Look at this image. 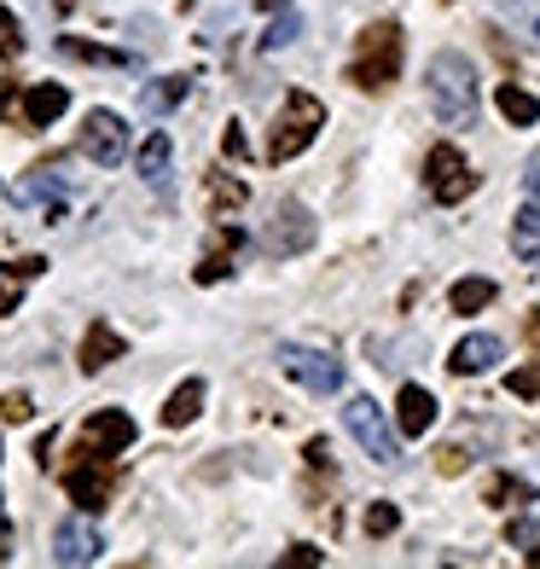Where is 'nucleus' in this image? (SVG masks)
Listing matches in <instances>:
<instances>
[{"mask_svg":"<svg viewBox=\"0 0 540 569\" xmlns=\"http://www.w3.org/2000/svg\"><path fill=\"white\" fill-rule=\"evenodd\" d=\"M424 187L436 203H459V198H471L477 192V174L466 163V151L459 146H430V158H424Z\"/></svg>","mask_w":540,"mask_h":569,"instance_id":"0eeeda50","label":"nucleus"},{"mask_svg":"<svg viewBox=\"0 0 540 569\" xmlns=\"http://www.w3.org/2000/svg\"><path fill=\"white\" fill-rule=\"evenodd\" d=\"M286 563H291V569H314V563H320V552H314V547H291V552H286Z\"/></svg>","mask_w":540,"mask_h":569,"instance_id":"c9c22d12","label":"nucleus"},{"mask_svg":"<svg viewBox=\"0 0 540 569\" xmlns=\"http://www.w3.org/2000/svg\"><path fill=\"white\" fill-rule=\"evenodd\" d=\"M122 338H117V331L106 326V320H93L88 326V338H82V372H106L111 367V360H122Z\"/></svg>","mask_w":540,"mask_h":569,"instance_id":"f3484780","label":"nucleus"},{"mask_svg":"<svg viewBox=\"0 0 540 569\" xmlns=\"http://www.w3.org/2000/svg\"><path fill=\"white\" fill-rule=\"evenodd\" d=\"M506 390L518 396V401H540V360H529V367H518L506 378Z\"/></svg>","mask_w":540,"mask_h":569,"instance_id":"cd10ccee","label":"nucleus"},{"mask_svg":"<svg viewBox=\"0 0 540 569\" xmlns=\"http://www.w3.org/2000/svg\"><path fill=\"white\" fill-rule=\"evenodd\" d=\"M198 412H203V378H187V383H180V390L169 396L163 425H169V430H180V425H192Z\"/></svg>","mask_w":540,"mask_h":569,"instance_id":"aec40b11","label":"nucleus"},{"mask_svg":"<svg viewBox=\"0 0 540 569\" xmlns=\"http://www.w3.org/2000/svg\"><path fill=\"white\" fill-rule=\"evenodd\" d=\"M47 273V256H18V262H0V315H12L23 302V284Z\"/></svg>","mask_w":540,"mask_h":569,"instance_id":"dca6fc26","label":"nucleus"},{"mask_svg":"<svg viewBox=\"0 0 540 569\" xmlns=\"http://www.w3.org/2000/svg\"><path fill=\"white\" fill-rule=\"evenodd\" d=\"M308 244H314V216H308V203L286 198L268 221V250L273 256H302Z\"/></svg>","mask_w":540,"mask_h":569,"instance_id":"1a4fd4ad","label":"nucleus"},{"mask_svg":"<svg viewBox=\"0 0 540 569\" xmlns=\"http://www.w3.org/2000/svg\"><path fill=\"white\" fill-rule=\"evenodd\" d=\"M221 151H227V158H244V128H227V134H221Z\"/></svg>","mask_w":540,"mask_h":569,"instance_id":"f704fd0d","label":"nucleus"},{"mask_svg":"<svg viewBox=\"0 0 540 569\" xmlns=\"http://www.w3.org/2000/svg\"><path fill=\"white\" fill-rule=\"evenodd\" d=\"M302 36V18L297 12H279L273 23H268V36H262V47H268V53H279V47H291Z\"/></svg>","mask_w":540,"mask_h":569,"instance_id":"a878e982","label":"nucleus"},{"mask_svg":"<svg viewBox=\"0 0 540 569\" xmlns=\"http://www.w3.org/2000/svg\"><path fill=\"white\" fill-rule=\"evenodd\" d=\"M424 82H430L436 117H442L448 128H471L477 122V70H471L466 53H436L430 70H424Z\"/></svg>","mask_w":540,"mask_h":569,"instance_id":"f257e3e1","label":"nucleus"},{"mask_svg":"<svg viewBox=\"0 0 540 569\" xmlns=\"http://www.w3.org/2000/svg\"><path fill=\"white\" fill-rule=\"evenodd\" d=\"M23 53V36H18V18L0 7V59H18Z\"/></svg>","mask_w":540,"mask_h":569,"instance_id":"2f4dec72","label":"nucleus"},{"mask_svg":"<svg viewBox=\"0 0 540 569\" xmlns=\"http://www.w3.org/2000/svg\"><path fill=\"white\" fill-rule=\"evenodd\" d=\"M53 7H59V12H70V7H76V0H53Z\"/></svg>","mask_w":540,"mask_h":569,"instance_id":"a19ab883","label":"nucleus"},{"mask_svg":"<svg viewBox=\"0 0 540 569\" xmlns=\"http://www.w3.org/2000/svg\"><path fill=\"white\" fill-rule=\"evenodd\" d=\"M326 128V106L314 93H286V111H279V128H273V140H268V158L273 163H291L302 158L308 146H314V134Z\"/></svg>","mask_w":540,"mask_h":569,"instance_id":"7ed1b4c3","label":"nucleus"},{"mask_svg":"<svg viewBox=\"0 0 540 569\" xmlns=\"http://www.w3.org/2000/svg\"><path fill=\"white\" fill-rule=\"evenodd\" d=\"M82 151H88L99 169H117V163L128 158V128H122V117H117V111H88V122H82Z\"/></svg>","mask_w":540,"mask_h":569,"instance_id":"6e6552de","label":"nucleus"},{"mask_svg":"<svg viewBox=\"0 0 540 569\" xmlns=\"http://www.w3.org/2000/svg\"><path fill=\"white\" fill-rule=\"evenodd\" d=\"M64 106H70V93L59 82H41V88H30L18 99V117H23V128H47V122L64 117Z\"/></svg>","mask_w":540,"mask_h":569,"instance_id":"4468645a","label":"nucleus"},{"mask_svg":"<svg viewBox=\"0 0 540 569\" xmlns=\"http://www.w3.org/2000/svg\"><path fill=\"white\" fill-rule=\"evenodd\" d=\"M500 355H506V343H500V338H488V331H477V338H466V343L453 349L448 372H453V378H477V372H488V367H494Z\"/></svg>","mask_w":540,"mask_h":569,"instance_id":"2eb2a0df","label":"nucleus"},{"mask_svg":"<svg viewBox=\"0 0 540 569\" xmlns=\"http://www.w3.org/2000/svg\"><path fill=\"white\" fill-rule=\"evenodd\" d=\"M506 540H511V547H523V552H529V547H540V523H534V517H518V523L506 529Z\"/></svg>","mask_w":540,"mask_h":569,"instance_id":"473e14b6","label":"nucleus"},{"mask_svg":"<svg viewBox=\"0 0 540 569\" xmlns=\"http://www.w3.org/2000/svg\"><path fill=\"white\" fill-rule=\"evenodd\" d=\"M117 482H122V471L106 459V453H88L82 448V465H70L64 471V495L76 500V511H106L111 506V495H117Z\"/></svg>","mask_w":540,"mask_h":569,"instance_id":"20e7f679","label":"nucleus"},{"mask_svg":"<svg viewBox=\"0 0 540 569\" xmlns=\"http://www.w3.org/2000/svg\"><path fill=\"white\" fill-rule=\"evenodd\" d=\"M534 36H540V18H534Z\"/></svg>","mask_w":540,"mask_h":569,"instance_id":"37998d69","label":"nucleus"},{"mask_svg":"<svg viewBox=\"0 0 540 569\" xmlns=\"http://www.w3.org/2000/svg\"><path fill=\"white\" fill-rule=\"evenodd\" d=\"M239 244H244V232H239V227H221V250H210V256L198 262V284H216V279L233 273V250H239Z\"/></svg>","mask_w":540,"mask_h":569,"instance_id":"6ab92c4d","label":"nucleus"},{"mask_svg":"<svg viewBox=\"0 0 540 569\" xmlns=\"http://www.w3.org/2000/svg\"><path fill=\"white\" fill-rule=\"evenodd\" d=\"M134 436H140V430H134V419H128L122 407H99L93 419H88V430H82V448L111 459V453H122V448H134Z\"/></svg>","mask_w":540,"mask_h":569,"instance_id":"9b49d317","label":"nucleus"},{"mask_svg":"<svg viewBox=\"0 0 540 569\" xmlns=\"http://www.w3.org/2000/svg\"><path fill=\"white\" fill-rule=\"evenodd\" d=\"M7 529H12V523H7V511H0V540H7Z\"/></svg>","mask_w":540,"mask_h":569,"instance_id":"58836bf2","label":"nucleus"},{"mask_svg":"<svg viewBox=\"0 0 540 569\" xmlns=\"http://www.w3.org/2000/svg\"><path fill=\"white\" fill-rule=\"evenodd\" d=\"M187 88H192L187 76H158V82L140 88V106H146V111H174L180 99H187Z\"/></svg>","mask_w":540,"mask_h":569,"instance_id":"4be33fe9","label":"nucleus"},{"mask_svg":"<svg viewBox=\"0 0 540 569\" xmlns=\"http://www.w3.org/2000/svg\"><path fill=\"white\" fill-rule=\"evenodd\" d=\"M511 250H518V262L540 273V203H523L518 216H511Z\"/></svg>","mask_w":540,"mask_h":569,"instance_id":"a211bd4d","label":"nucleus"},{"mask_svg":"<svg viewBox=\"0 0 540 569\" xmlns=\"http://www.w3.org/2000/svg\"><path fill=\"white\" fill-rule=\"evenodd\" d=\"M210 192H216V210H239V203L250 198V192H244V180H227V174L210 180Z\"/></svg>","mask_w":540,"mask_h":569,"instance_id":"c85d7f7f","label":"nucleus"},{"mask_svg":"<svg viewBox=\"0 0 540 569\" xmlns=\"http://www.w3.org/2000/svg\"><path fill=\"white\" fill-rule=\"evenodd\" d=\"M396 76H401V23H390V18L367 23L354 41V59H349V82L378 93V88H390Z\"/></svg>","mask_w":540,"mask_h":569,"instance_id":"f03ea898","label":"nucleus"},{"mask_svg":"<svg viewBox=\"0 0 540 569\" xmlns=\"http://www.w3.org/2000/svg\"><path fill=\"white\" fill-rule=\"evenodd\" d=\"M436 465H442V471H448V477H459V471H466V465H471V453H466V442H448V448H442V459H436Z\"/></svg>","mask_w":540,"mask_h":569,"instance_id":"72a5a7b5","label":"nucleus"},{"mask_svg":"<svg viewBox=\"0 0 540 569\" xmlns=\"http://www.w3.org/2000/svg\"><path fill=\"white\" fill-rule=\"evenodd\" d=\"M64 192H70V163H36L30 174L18 180V203H47V216H64Z\"/></svg>","mask_w":540,"mask_h":569,"instance_id":"9d476101","label":"nucleus"},{"mask_svg":"<svg viewBox=\"0 0 540 569\" xmlns=\"http://www.w3.org/2000/svg\"><path fill=\"white\" fill-rule=\"evenodd\" d=\"M436 425V396L419 390V383H401V396H396V430L401 436H424Z\"/></svg>","mask_w":540,"mask_h":569,"instance_id":"ddd939ff","label":"nucleus"},{"mask_svg":"<svg viewBox=\"0 0 540 569\" xmlns=\"http://www.w3.org/2000/svg\"><path fill=\"white\" fill-rule=\"evenodd\" d=\"M99 552H106V535H99L93 523H82V517H70V523L53 529V558H59L64 569H82V563H93Z\"/></svg>","mask_w":540,"mask_h":569,"instance_id":"f8f14e48","label":"nucleus"},{"mask_svg":"<svg viewBox=\"0 0 540 569\" xmlns=\"http://www.w3.org/2000/svg\"><path fill=\"white\" fill-rule=\"evenodd\" d=\"M529 338H534V343H540V315H534V320H529Z\"/></svg>","mask_w":540,"mask_h":569,"instance_id":"4c0bfd02","label":"nucleus"},{"mask_svg":"<svg viewBox=\"0 0 540 569\" xmlns=\"http://www.w3.org/2000/svg\"><path fill=\"white\" fill-rule=\"evenodd\" d=\"M262 7H286V0H262Z\"/></svg>","mask_w":540,"mask_h":569,"instance_id":"79ce46f5","label":"nucleus"},{"mask_svg":"<svg viewBox=\"0 0 540 569\" xmlns=\"http://www.w3.org/2000/svg\"><path fill=\"white\" fill-rule=\"evenodd\" d=\"M0 419H7V425H30V419H36V401L23 396V390H12V396H0Z\"/></svg>","mask_w":540,"mask_h":569,"instance_id":"c756f323","label":"nucleus"},{"mask_svg":"<svg viewBox=\"0 0 540 569\" xmlns=\"http://www.w3.org/2000/svg\"><path fill=\"white\" fill-rule=\"evenodd\" d=\"M343 425H349V436L360 448H367L378 465H401V436L390 430V419H383V407L372 401V396H354L349 407H343Z\"/></svg>","mask_w":540,"mask_h":569,"instance_id":"39448f33","label":"nucleus"},{"mask_svg":"<svg viewBox=\"0 0 540 569\" xmlns=\"http://www.w3.org/2000/svg\"><path fill=\"white\" fill-rule=\"evenodd\" d=\"M448 302H453V315H477V308L494 302V279H459Z\"/></svg>","mask_w":540,"mask_h":569,"instance_id":"393cba45","label":"nucleus"},{"mask_svg":"<svg viewBox=\"0 0 540 569\" xmlns=\"http://www.w3.org/2000/svg\"><path fill=\"white\" fill-rule=\"evenodd\" d=\"M401 529V511L390 506V500H378L372 511H367V535H396Z\"/></svg>","mask_w":540,"mask_h":569,"instance_id":"7c9ffc66","label":"nucleus"},{"mask_svg":"<svg viewBox=\"0 0 540 569\" xmlns=\"http://www.w3.org/2000/svg\"><path fill=\"white\" fill-rule=\"evenodd\" d=\"M59 47H64L70 59H93V64H134L128 53H111V47H88V41H76V36H64Z\"/></svg>","mask_w":540,"mask_h":569,"instance_id":"bb28decb","label":"nucleus"},{"mask_svg":"<svg viewBox=\"0 0 540 569\" xmlns=\"http://www.w3.org/2000/svg\"><path fill=\"white\" fill-rule=\"evenodd\" d=\"M529 563H534V569H540V547H529Z\"/></svg>","mask_w":540,"mask_h":569,"instance_id":"ea45409f","label":"nucleus"},{"mask_svg":"<svg viewBox=\"0 0 540 569\" xmlns=\"http://www.w3.org/2000/svg\"><path fill=\"white\" fill-rule=\"evenodd\" d=\"M169 134H146L140 146V180H151V187H169Z\"/></svg>","mask_w":540,"mask_h":569,"instance_id":"412c9836","label":"nucleus"},{"mask_svg":"<svg viewBox=\"0 0 540 569\" xmlns=\"http://www.w3.org/2000/svg\"><path fill=\"white\" fill-rule=\"evenodd\" d=\"M482 500H488V506H529V500H534V488H529L523 477H506V471H500V477H488Z\"/></svg>","mask_w":540,"mask_h":569,"instance_id":"b1692460","label":"nucleus"},{"mask_svg":"<svg viewBox=\"0 0 540 569\" xmlns=\"http://www.w3.org/2000/svg\"><path fill=\"white\" fill-rule=\"evenodd\" d=\"M523 187H529V198H534V203H540V158H534V163H529V174H523Z\"/></svg>","mask_w":540,"mask_h":569,"instance_id":"e433bc0d","label":"nucleus"},{"mask_svg":"<svg viewBox=\"0 0 540 569\" xmlns=\"http://www.w3.org/2000/svg\"><path fill=\"white\" fill-rule=\"evenodd\" d=\"M494 106H500V117H506V122H518V128H534V117H540V99H534V93H523V88H511V82L494 93Z\"/></svg>","mask_w":540,"mask_h":569,"instance_id":"5701e85b","label":"nucleus"},{"mask_svg":"<svg viewBox=\"0 0 540 569\" xmlns=\"http://www.w3.org/2000/svg\"><path fill=\"white\" fill-rule=\"evenodd\" d=\"M279 372L297 378L302 390H314V396L343 390V360H331L326 349H308V343H279Z\"/></svg>","mask_w":540,"mask_h":569,"instance_id":"423d86ee","label":"nucleus"}]
</instances>
